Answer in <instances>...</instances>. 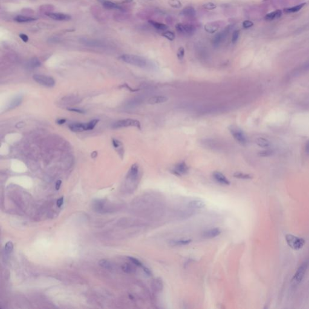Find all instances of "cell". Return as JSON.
I'll return each instance as SVG.
<instances>
[{
	"instance_id": "6da1fadb",
	"label": "cell",
	"mask_w": 309,
	"mask_h": 309,
	"mask_svg": "<svg viewBox=\"0 0 309 309\" xmlns=\"http://www.w3.org/2000/svg\"><path fill=\"white\" fill-rule=\"evenodd\" d=\"M120 59L127 63L141 68L146 67L147 65V60L145 58L137 55L125 54L121 55Z\"/></svg>"
},
{
	"instance_id": "7a4b0ae2",
	"label": "cell",
	"mask_w": 309,
	"mask_h": 309,
	"mask_svg": "<svg viewBox=\"0 0 309 309\" xmlns=\"http://www.w3.org/2000/svg\"><path fill=\"white\" fill-rule=\"evenodd\" d=\"M285 239L288 246L294 250H300L305 244V240L292 234H286Z\"/></svg>"
},
{
	"instance_id": "3957f363",
	"label": "cell",
	"mask_w": 309,
	"mask_h": 309,
	"mask_svg": "<svg viewBox=\"0 0 309 309\" xmlns=\"http://www.w3.org/2000/svg\"><path fill=\"white\" fill-rule=\"evenodd\" d=\"M135 127L139 129H141V123L139 121L134 119L127 118L124 120H119L115 123H114L112 125V127L113 129H119L122 127Z\"/></svg>"
},
{
	"instance_id": "277c9868",
	"label": "cell",
	"mask_w": 309,
	"mask_h": 309,
	"mask_svg": "<svg viewBox=\"0 0 309 309\" xmlns=\"http://www.w3.org/2000/svg\"><path fill=\"white\" fill-rule=\"evenodd\" d=\"M229 130L234 138L240 144L246 145L248 143V138L245 133L239 127L235 126H230Z\"/></svg>"
},
{
	"instance_id": "5b68a950",
	"label": "cell",
	"mask_w": 309,
	"mask_h": 309,
	"mask_svg": "<svg viewBox=\"0 0 309 309\" xmlns=\"http://www.w3.org/2000/svg\"><path fill=\"white\" fill-rule=\"evenodd\" d=\"M309 266V260H306L304 262H303L302 263V264L298 267V268L297 270V271L293 277V279H292V281L295 283L298 284L302 282V280L304 278V277L306 275V273L308 269Z\"/></svg>"
},
{
	"instance_id": "8992f818",
	"label": "cell",
	"mask_w": 309,
	"mask_h": 309,
	"mask_svg": "<svg viewBox=\"0 0 309 309\" xmlns=\"http://www.w3.org/2000/svg\"><path fill=\"white\" fill-rule=\"evenodd\" d=\"M33 79L35 82H36L39 84H40L47 87H52L55 85L54 79L50 76H48L46 75L34 74L33 76Z\"/></svg>"
},
{
	"instance_id": "52a82bcc",
	"label": "cell",
	"mask_w": 309,
	"mask_h": 309,
	"mask_svg": "<svg viewBox=\"0 0 309 309\" xmlns=\"http://www.w3.org/2000/svg\"><path fill=\"white\" fill-rule=\"evenodd\" d=\"M188 170L189 168L187 164L184 161H182L175 165L174 168L172 169V172L176 176H181L187 174Z\"/></svg>"
},
{
	"instance_id": "ba28073f",
	"label": "cell",
	"mask_w": 309,
	"mask_h": 309,
	"mask_svg": "<svg viewBox=\"0 0 309 309\" xmlns=\"http://www.w3.org/2000/svg\"><path fill=\"white\" fill-rule=\"evenodd\" d=\"M177 30L183 34H192L195 31V27L190 24H183L178 23L175 26Z\"/></svg>"
},
{
	"instance_id": "9c48e42d",
	"label": "cell",
	"mask_w": 309,
	"mask_h": 309,
	"mask_svg": "<svg viewBox=\"0 0 309 309\" xmlns=\"http://www.w3.org/2000/svg\"><path fill=\"white\" fill-rule=\"evenodd\" d=\"M228 32H229V28H227L224 31L216 34L213 38V45L214 46L219 45L227 37Z\"/></svg>"
},
{
	"instance_id": "30bf717a",
	"label": "cell",
	"mask_w": 309,
	"mask_h": 309,
	"mask_svg": "<svg viewBox=\"0 0 309 309\" xmlns=\"http://www.w3.org/2000/svg\"><path fill=\"white\" fill-rule=\"evenodd\" d=\"M47 15L51 19L56 21H68L71 19V16L69 14L63 13H47Z\"/></svg>"
},
{
	"instance_id": "8fae6325",
	"label": "cell",
	"mask_w": 309,
	"mask_h": 309,
	"mask_svg": "<svg viewBox=\"0 0 309 309\" xmlns=\"http://www.w3.org/2000/svg\"><path fill=\"white\" fill-rule=\"evenodd\" d=\"M139 175V167L137 164H133L128 173L127 179H129L131 181H135L138 178Z\"/></svg>"
},
{
	"instance_id": "7c38bea8",
	"label": "cell",
	"mask_w": 309,
	"mask_h": 309,
	"mask_svg": "<svg viewBox=\"0 0 309 309\" xmlns=\"http://www.w3.org/2000/svg\"><path fill=\"white\" fill-rule=\"evenodd\" d=\"M213 176L214 179L219 184L222 185H229L230 184V181L227 179V178L221 172H214L213 174Z\"/></svg>"
},
{
	"instance_id": "4fadbf2b",
	"label": "cell",
	"mask_w": 309,
	"mask_h": 309,
	"mask_svg": "<svg viewBox=\"0 0 309 309\" xmlns=\"http://www.w3.org/2000/svg\"><path fill=\"white\" fill-rule=\"evenodd\" d=\"M221 233V230L217 228H212L205 231L202 233V237L205 239H213L217 237Z\"/></svg>"
},
{
	"instance_id": "5bb4252c",
	"label": "cell",
	"mask_w": 309,
	"mask_h": 309,
	"mask_svg": "<svg viewBox=\"0 0 309 309\" xmlns=\"http://www.w3.org/2000/svg\"><path fill=\"white\" fill-rule=\"evenodd\" d=\"M69 129L75 132H82L84 130H88L87 123H75L69 124L68 126Z\"/></svg>"
},
{
	"instance_id": "9a60e30c",
	"label": "cell",
	"mask_w": 309,
	"mask_h": 309,
	"mask_svg": "<svg viewBox=\"0 0 309 309\" xmlns=\"http://www.w3.org/2000/svg\"><path fill=\"white\" fill-rule=\"evenodd\" d=\"M168 100H169V98L166 96L155 95V96L150 97L148 100V103L150 105L160 104V103H163L167 101Z\"/></svg>"
},
{
	"instance_id": "2e32d148",
	"label": "cell",
	"mask_w": 309,
	"mask_h": 309,
	"mask_svg": "<svg viewBox=\"0 0 309 309\" xmlns=\"http://www.w3.org/2000/svg\"><path fill=\"white\" fill-rule=\"evenodd\" d=\"M188 206L190 208L199 210L204 208L205 206V203L200 199H195L190 201L188 204Z\"/></svg>"
},
{
	"instance_id": "e0dca14e",
	"label": "cell",
	"mask_w": 309,
	"mask_h": 309,
	"mask_svg": "<svg viewBox=\"0 0 309 309\" xmlns=\"http://www.w3.org/2000/svg\"><path fill=\"white\" fill-rule=\"evenodd\" d=\"M220 24L218 22H212L205 24L204 28L209 33H214L219 28Z\"/></svg>"
},
{
	"instance_id": "ac0fdd59",
	"label": "cell",
	"mask_w": 309,
	"mask_h": 309,
	"mask_svg": "<svg viewBox=\"0 0 309 309\" xmlns=\"http://www.w3.org/2000/svg\"><path fill=\"white\" fill-rule=\"evenodd\" d=\"M22 101V97L21 95H18V96L15 97L14 98H13L11 100V101L8 104V108L10 109H14V108L18 107V106H19L21 104Z\"/></svg>"
},
{
	"instance_id": "d6986e66",
	"label": "cell",
	"mask_w": 309,
	"mask_h": 309,
	"mask_svg": "<svg viewBox=\"0 0 309 309\" xmlns=\"http://www.w3.org/2000/svg\"><path fill=\"white\" fill-rule=\"evenodd\" d=\"M103 7L106 9H110V10H122L123 8L121 6L119 5L118 4H117L113 2L109 1L106 0L103 3Z\"/></svg>"
},
{
	"instance_id": "ffe728a7",
	"label": "cell",
	"mask_w": 309,
	"mask_h": 309,
	"mask_svg": "<svg viewBox=\"0 0 309 309\" xmlns=\"http://www.w3.org/2000/svg\"><path fill=\"white\" fill-rule=\"evenodd\" d=\"M256 143L257 146L262 148H268L271 145L270 141L262 137L257 138L256 140Z\"/></svg>"
},
{
	"instance_id": "44dd1931",
	"label": "cell",
	"mask_w": 309,
	"mask_h": 309,
	"mask_svg": "<svg viewBox=\"0 0 309 309\" xmlns=\"http://www.w3.org/2000/svg\"><path fill=\"white\" fill-rule=\"evenodd\" d=\"M196 11L195 8L192 7H187L184 8L180 13V14L184 16L187 17H192L196 15Z\"/></svg>"
},
{
	"instance_id": "7402d4cb",
	"label": "cell",
	"mask_w": 309,
	"mask_h": 309,
	"mask_svg": "<svg viewBox=\"0 0 309 309\" xmlns=\"http://www.w3.org/2000/svg\"><path fill=\"white\" fill-rule=\"evenodd\" d=\"M152 288L153 290L157 292H161L163 289V281L159 278H156L152 282Z\"/></svg>"
},
{
	"instance_id": "603a6c76",
	"label": "cell",
	"mask_w": 309,
	"mask_h": 309,
	"mask_svg": "<svg viewBox=\"0 0 309 309\" xmlns=\"http://www.w3.org/2000/svg\"><path fill=\"white\" fill-rule=\"evenodd\" d=\"M282 14V11L280 10H277L276 11H272L270 13H268L265 16V19L267 21H272L276 19L279 18Z\"/></svg>"
},
{
	"instance_id": "cb8c5ba5",
	"label": "cell",
	"mask_w": 309,
	"mask_h": 309,
	"mask_svg": "<svg viewBox=\"0 0 309 309\" xmlns=\"http://www.w3.org/2000/svg\"><path fill=\"white\" fill-rule=\"evenodd\" d=\"M14 20L19 23H25V22H32L36 20V19L31 18V17H27L24 16H17L14 18Z\"/></svg>"
},
{
	"instance_id": "d4e9b609",
	"label": "cell",
	"mask_w": 309,
	"mask_h": 309,
	"mask_svg": "<svg viewBox=\"0 0 309 309\" xmlns=\"http://www.w3.org/2000/svg\"><path fill=\"white\" fill-rule=\"evenodd\" d=\"M149 22L157 30H167L169 27L164 24H163V23H160V22H156V21H152V20H150V21H149Z\"/></svg>"
},
{
	"instance_id": "484cf974",
	"label": "cell",
	"mask_w": 309,
	"mask_h": 309,
	"mask_svg": "<svg viewBox=\"0 0 309 309\" xmlns=\"http://www.w3.org/2000/svg\"><path fill=\"white\" fill-rule=\"evenodd\" d=\"M27 65L28 68H35L39 67L41 65V63L37 58H32L28 61Z\"/></svg>"
},
{
	"instance_id": "4316f807",
	"label": "cell",
	"mask_w": 309,
	"mask_h": 309,
	"mask_svg": "<svg viewBox=\"0 0 309 309\" xmlns=\"http://www.w3.org/2000/svg\"><path fill=\"white\" fill-rule=\"evenodd\" d=\"M192 242V240L190 239L188 240H172L170 242V245L172 246H185L190 244Z\"/></svg>"
},
{
	"instance_id": "83f0119b",
	"label": "cell",
	"mask_w": 309,
	"mask_h": 309,
	"mask_svg": "<svg viewBox=\"0 0 309 309\" xmlns=\"http://www.w3.org/2000/svg\"><path fill=\"white\" fill-rule=\"evenodd\" d=\"M305 4H306V3H303V4L297 5L295 7L286 8V9H285V12H286L287 13H294V12L298 11L304 6Z\"/></svg>"
},
{
	"instance_id": "f1b7e54d",
	"label": "cell",
	"mask_w": 309,
	"mask_h": 309,
	"mask_svg": "<svg viewBox=\"0 0 309 309\" xmlns=\"http://www.w3.org/2000/svg\"><path fill=\"white\" fill-rule=\"evenodd\" d=\"M234 177L242 179H251L253 178V176L251 175L244 173L242 172H236L234 174Z\"/></svg>"
},
{
	"instance_id": "f546056e",
	"label": "cell",
	"mask_w": 309,
	"mask_h": 309,
	"mask_svg": "<svg viewBox=\"0 0 309 309\" xmlns=\"http://www.w3.org/2000/svg\"><path fill=\"white\" fill-rule=\"evenodd\" d=\"M169 4L175 8H179L182 6V4L179 0H169Z\"/></svg>"
},
{
	"instance_id": "4dcf8cb0",
	"label": "cell",
	"mask_w": 309,
	"mask_h": 309,
	"mask_svg": "<svg viewBox=\"0 0 309 309\" xmlns=\"http://www.w3.org/2000/svg\"><path fill=\"white\" fill-rule=\"evenodd\" d=\"M162 36L167 38L169 40H173L175 38V34L173 32L170 31H166L162 34Z\"/></svg>"
},
{
	"instance_id": "1f68e13d",
	"label": "cell",
	"mask_w": 309,
	"mask_h": 309,
	"mask_svg": "<svg viewBox=\"0 0 309 309\" xmlns=\"http://www.w3.org/2000/svg\"><path fill=\"white\" fill-rule=\"evenodd\" d=\"M13 249V245L11 242H8L4 247V251L5 254H9L10 253Z\"/></svg>"
},
{
	"instance_id": "d6a6232c",
	"label": "cell",
	"mask_w": 309,
	"mask_h": 309,
	"mask_svg": "<svg viewBox=\"0 0 309 309\" xmlns=\"http://www.w3.org/2000/svg\"><path fill=\"white\" fill-rule=\"evenodd\" d=\"M123 270L127 273H132L135 271L134 268L129 264H126L123 266Z\"/></svg>"
},
{
	"instance_id": "836d02e7",
	"label": "cell",
	"mask_w": 309,
	"mask_h": 309,
	"mask_svg": "<svg viewBox=\"0 0 309 309\" xmlns=\"http://www.w3.org/2000/svg\"><path fill=\"white\" fill-rule=\"evenodd\" d=\"M98 122V120H93L91 121H89V123H87V124H88V130H92L95 126L97 125V123Z\"/></svg>"
},
{
	"instance_id": "e575fe53",
	"label": "cell",
	"mask_w": 309,
	"mask_h": 309,
	"mask_svg": "<svg viewBox=\"0 0 309 309\" xmlns=\"http://www.w3.org/2000/svg\"><path fill=\"white\" fill-rule=\"evenodd\" d=\"M99 265L101 266H102L106 269H111V265L110 263L107 260H100L99 262Z\"/></svg>"
},
{
	"instance_id": "d590c367",
	"label": "cell",
	"mask_w": 309,
	"mask_h": 309,
	"mask_svg": "<svg viewBox=\"0 0 309 309\" xmlns=\"http://www.w3.org/2000/svg\"><path fill=\"white\" fill-rule=\"evenodd\" d=\"M185 54V50L184 47H181L179 48L178 52H177V57L179 60H182Z\"/></svg>"
},
{
	"instance_id": "8d00e7d4",
	"label": "cell",
	"mask_w": 309,
	"mask_h": 309,
	"mask_svg": "<svg viewBox=\"0 0 309 309\" xmlns=\"http://www.w3.org/2000/svg\"><path fill=\"white\" fill-rule=\"evenodd\" d=\"M203 7L207 10H213L216 8V5L213 2H208L204 4Z\"/></svg>"
},
{
	"instance_id": "74e56055",
	"label": "cell",
	"mask_w": 309,
	"mask_h": 309,
	"mask_svg": "<svg viewBox=\"0 0 309 309\" xmlns=\"http://www.w3.org/2000/svg\"><path fill=\"white\" fill-rule=\"evenodd\" d=\"M128 259L131 261L132 263H133L134 265L137 266H140V267H142L144 266L141 262L140 261H139L138 259H135V258H134V257H129Z\"/></svg>"
},
{
	"instance_id": "f35d334b",
	"label": "cell",
	"mask_w": 309,
	"mask_h": 309,
	"mask_svg": "<svg viewBox=\"0 0 309 309\" xmlns=\"http://www.w3.org/2000/svg\"><path fill=\"white\" fill-rule=\"evenodd\" d=\"M239 34H240V31L239 30H236L234 31L233 34V36H232V42L233 43H236L239 39Z\"/></svg>"
},
{
	"instance_id": "ab89813d",
	"label": "cell",
	"mask_w": 309,
	"mask_h": 309,
	"mask_svg": "<svg viewBox=\"0 0 309 309\" xmlns=\"http://www.w3.org/2000/svg\"><path fill=\"white\" fill-rule=\"evenodd\" d=\"M67 110L72 112H75L79 114H85V111L80 108H68Z\"/></svg>"
},
{
	"instance_id": "60d3db41",
	"label": "cell",
	"mask_w": 309,
	"mask_h": 309,
	"mask_svg": "<svg viewBox=\"0 0 309 309\" xmlns=\"http://www.w3.org/2000/svg\"><path fill=\"white\" fill-rule=\"evenodd\" d=\"M254 24L253 22L250 21H245L243 22V28H250L252 26H253Z\"/></svg>"
},
{
	"instance_id": "b9f144b4",
	"label": "cell",
	"mask_w": 309,
	"mask_h": 309,
	"mask_svg": "<svg viewBox=\"0 0 309 309\" xmlns=\"http://www.w3.org/2000/svg\"><path fill=\"white\" fill-rule=\"evenodd\" d=\"M272 151L271 150H264V151H262L259 153V155L262 156H268L269 155H271L272 153Z\"/></svg>"
},
{
	"instance_id": "7bdbcfd3",
	"label": "cell",
	"mask_w": 309,
	"mask_h": 309,
	"mask_svg": "<svg viewBox=\"0 0 309 309\" xmlns=\"http://www.w3.org/2000/svg\"><path fill=\"white\" fill-rule=\"evenodd\" d=\"M19 37L22 39V40L24 41V42H27L28 40V37L25 34L20 33L19 34Z\"/></svg>"
},
{
	"instance_id": "ee69618b",
	"label": "cell",
	"mask_w": 309,
	"mask_h": 309,
	"mask_svg": "<svg viewBox=\"0 0 309 309\" xmlns=\"http://www.w3.org/2000/svg\"><path fill=\"white\" fill-rule=\"evenodd\" d=\"M112 144H113V146L116 149V148H118L121 146V143L120 141H118V140H115V139H113L112 140Z\"/></svg>"
},
{
	"instance_id": "f6af8a7d",
	"label": "cell",
	"mask_w": 309,
	"mask_h": 309,
	"mask_svg": "<svg viewBox=\"0 0 309 309\" xmlns=\"http://www.w3.org/2000/svg\"><path fill=\"white\" fill-rule=\"evenodd\" d=\"M63 203V197H61L57 201V206L59 208H60Z\"/></svg>"
},
{
	"instance_id": "bcb514c9",
	"label": "cell",
	"mask_w": 309,
	"mask_h": 309,
	"mask_svg": "<svg viewBox=\"0 0 309 309\" xmlns=\"http://www.w3.org/2000/svg\"><path fill=\"white\" fill-rule=\"evenodd\" d=\"M122 87H124V88H127V89H129V90H130V91H132V92H135V91H139V89H134L131 88H130V87H129V85H127V84H124V85L122 86Z\"/></svg>"
},
{
	"instance_id": "7dc6e473",
	"label": "cell",
	"mask_w": 309,
	"mask_h": 309,
	"mask_svg": "<svg viewBox=\"0 0 309 309\" xmlns=\"http://www.w3.org/2000/svg\"><path fill=\"white\" fill-rule=\"evenodd\" d=\"M143 268L144 272L146 274V275H147L148 276H151V275H152V272H151V271H150V270H149L147 268H146V267H145V266H143Z\"/></svg>"
},
{
	"instance_id": "c3c4849f",
	"label": "cell",
	"mask_w": 309,
	"mask_h": 309,
	"mask_svg": "<svg viewBox=\"0 0 309 309\" xmlns=\"http://www.w3.org/2000/svg\"><path fill=\"white\" fill-rule=\"evenodd\" d=\"M61 184H62V181L60 180H58L56 182V190H59L60 189Z\"/></svg>"
},
{
	"instance_id": "681fc988",
	"label": "cell",
	"mask_w": 309,
	"mask_h": 309,
	"mask_svg": "<svg viewBox=\"0 0 309 309\" xmlns=\"http://www.w3.org/2000/svg\"><path fill=\"white\" fill-rule=\"evenodd\" d=\"M305 152L307 154L309 155V141H308L305 146Z\"/></svg>"
},
{
	"instance_id": "f907efd6",
	"label": "cell",
	"mask_w": 309,
	"mask_h": 309,
	"mask_svg": "<svg viewBox=\"0 0 309 309\" xmlns=\"http://www.w3.org/2000/svg\"><path fill=\"white\" fill-rule=\"evenodd\" d=\"M66 122V120L65 119H59L57 121V123L59 124H64Z\"/></svg>"
},
{
	"instance_id": "816d5d0a",
	"label": "cell",
	"mask_w": 309,
	"mask_h": 309,
	"mask_svg": "<svg viewBox=\"0 0 309 309\" xmlns=\"http://www.w3.org/2000/svg\"><path fill=\"white\" fill-rule=\"evenodd\" d=\"M97 152H93V153L91 155V156H92V158H95V157H96V156H97Z\"/></svg>"
},
{
	"instance_id": "f5cc1de1",
	"label": "cell",
	"mask_w": 309,
	"mask_h": 309,
	"mask_svg": "<svg viewBox=\"0 0 309 309\" xmlns=\"http://www.w3.org/2000/svg\"><path fill=\"white\" fill-rule=\"evenodd\" d=\"M97 1H98V2H101V3H102V4H103V3L105 1H106V0H97Z\"/></svg>"
},
{
	"instance_id": "db71d44e",
	"label": "cell",
	"mask_w": 309,
	"mask_h": 309,
	"mask_svg": "<svg viewBox=\"0 0 309 309\" xmlns=\"http://www.w3.org/2000/svg\"><path fill=\"white\" fill-rule=\"evenodd\" d=\"M125 1L127 2H132V0H125Z\"/></svg>"
}]
</instances>
